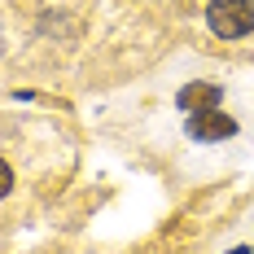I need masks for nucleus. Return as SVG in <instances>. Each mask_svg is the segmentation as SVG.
Masks as SVG:
<instances>
[{"instance_id":"nucleus-1","label":"nucleus","mask_w":254,"mask_h":254,"mask_svg":"<svg viewBox=\"0 0 254 254\" xmlns=\"http://www.w3.org/2000/svg\"><path fill=\"white\" fill-rule=\"evenodd\" d=\"M206 22L219 40H241L254 31V0H210Z\"/></svg>"},{"instance_id":"nucleus-4","label":"nucleus","mask_w":254,"mask_h":254,"mask_svg":"<svg viewBox=\"0 0 254 254\" xmlns=\"http://www.w3.org/2000/svg\"><path fill=\"white\" fill-rule=\"evenodd\" d=\"M13 189V171H9V162H0V197Z\"/></svg>"},{"instance_id":"nucleus-5","label":"nucleus","mask_w":254,"mask_h":254,"mask_svg":"<svg viewBox=\"0 0 254 254\" xmlns=\"http://www.w3.org/2000/svg\"><path fill=\"white\" fill-rule=\"evenodd\" d=\"M228 254H250V250H246V246H237V250H228Z\"/></svg>"},{"instance_id":"nucleus-3","label":"nucleus","mask_w":254,"mask_h":254,"mask_svg":"<svg viewBox=\"0 0 254 254\" xmlns=\"http://www.w3.org/2000/svg\"><path fill=\"white\" fill-rule=\"evenodd\" d=\"M237 123H232L228 114H219V110H206V114H189V136L193 140H228Z\"/></svg>"},{"instance_id":"nucleus-2","label":"nucleus","mask_w":254,"mask_h":254,"mask_svg":"<svg viewBox=\"0 0 254 254\" xmlns=\"http://www.w3.org/2000/svg\"><path fill=\"white\" fill-rule=\"evenodd\" d=\"M219 101H224V92H219V83H184L180 88L176 105L184 110V114H206V110H219Z\"/></svg>"}]
</instances>
